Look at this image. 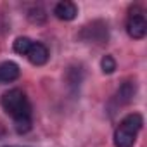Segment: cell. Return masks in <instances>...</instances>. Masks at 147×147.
Returning a JSON list of instances; mask_svg holds the SVG:
<instances>
[{
    "instance_id": "obj_1",
    "label": "cell",
    "mask_w": 147,
    "mask_h": 147,
    "mask_svg": "<svg viewBox=\"0 0 147 147\" xmlns=\"http://www.w3.org/2000/svg\"><path fill=\"white\" fill-rule=\"evenodd\" d=\"M142 126H144V118L140 113L126 114L114 130V147H133Z\"/></svg>"
},
{
    "instance_id": "obj_2",
    "label": "cell",
    "mask_w": 147,
    "mask_h": 147,
    "mask_svg": "<svg viewBox=\"0 0 147 147\" xmlns=\"http://www.w3.org/2000/svg\"><path fill=\"white\" fill-rule=\"evenodd\" d=\"M0 106L2 109L12 116L14 121L31 118V104L26 97V94L21 88H11L0 97Z\"/></svg>"
},
{
    "instance_id": "obj_3",
    "label": "cell",
    "mask_w": 147,
    "mask_h": 147,
    "mask_svg": "<svg viewBox=\"0 0 147 147\" xmlns=\"http://www.w3.org/2000/svg\"><path fill=\"white\" fill-rule=\"evenodd\" d=\"M126 33L133 40H142L147 33V21L138 7L130 9V16L126 19Z\"/></svg>"
},
{
    "instance_id": "obj_4",
    "label": "cell",
    "mask_w": 147,
    "mask_h": 147,
    "mask_svg": "<svg viewBox=\"0 0 147 147\" xmlns=\"http://www.w3.org/2000/svg\"><path fill=\"white\" fill-rule=\"evenodd\" d=\"M82 38L87 40V42H94V43H106L107 38H109L107 24L102 23V21H94L92 24L83 28Z\"/></svg>"
},
{
    "instance_id": "obj_5",
    "label": "cell",
    "mask_w": 147,
    "mask_h": 147,
    "mask_svg": "<svg viewBox=\"0 0 147 147\" xmlns=\"http://www.w3.org/2000/svg\"><path fill=\"white\" fill-rule=\"evenodd\" d=\"M26 57H28V61L33 66H43V64H47L50 54H49V49L43 43L33 42L31 47H30V50H28V54H26Z\"/></svg>"
},
{
    "instance_id": "obj_6",
    "label": "cell",
    "mask_w": 147,
    "mask_h": 147,
    "mask_svg": "<svg viewBox=\"0 0 147 147\" xmlns=\"http://www.w3.org/2000/svg\"><path fill=\"white\" fill-rule=\"evenodd\" d=\"M54 14L61 21H73V19L78 16V7H76V4L69 2V0H62V2L55 4Z\"/></svg>"
},
{
    "instance_id": "obj_7",
    "label": "cell",
    "mask_w": 147,
    "mask_h": 147,
    "mask_svg": "<svg viewBox=\"0 0 147 147\" xmlns=\"http://www.w3.org/2000/svg\"><path fill=\"white\" fill-rule=\"evenodd\" d=\"M21 75V69L14 61L0 62V83H11L16 82Z\"/></svg>"
},
{
    "instance_id": "obj_8",
    "label": "cell",
    "mask_w": 147,
    "mask_h": 147,
    "mask_svg": "<svg viewBox=\"0 0 147 147\" xmlns=\"http://www.w3.org/2000/svg\"><path fill=\"white\" fill-rule=\"evenodd\" d=\"M135 92H137L135 82H125V83H121V87H119L118 92H116V100H118V104H119V106L130 104V102L133 100V97H135Z\"/></svg>"
},
{
    "instance_id": "obj_9",
    "label": "cell",
    "mask_w": 147,
    "mask_h": 147,
    "mask_svg": "<svg viewBox=\"0 0 147 147\" xmlns=\"http://www.w3.org/2000/svg\"><path fill=\"white\" fill-rule=\"evenodd\" d=\"M31 43H33V40H30L28 36H18V38L14 40L12 49H14L16 54H19V55H26L28 50H30V47H31Z\"/></svg>"
},
{
    "instance_id": "obj_10",
    "label": "cell",
    "mask_w": 147,
    "mask_h": 147,
    "mask_svg": "<svg viewBox=\"0 0 147 147\" xmlns=\"http://www.w3.org/2000/svg\"><path fill=\"white\" fill-rule=\"evenodd\" d=\"M28 19L31 23H35V24H42V23H45L47 14H45V11L42 7H33V9L28 11Z\"/></svg>"
},
{
    "instance_id": "obj_11",
    "label": "cell",
    "mask_w": 147,
    "mask_h": 147,
    "mask_svg": "<svg viewBox=\"0 0 147 147\" xmlns=\"http://www.w3.org/2000/svg\"><path fill=\"white\" fill-rule=\"evenodd\" d=\"M100 69H102L104 75H113V73L116 71V61H114V57L109 55V54L104 55L100 59Z\"/></svg>"
},
{
    "instance_id": "obj_12",
    "label": "cell",
    "mask_w": 147,
    "mask_h": 147,
    "mask_svg": "<svg viewBox=\"0 0 147 147\" xmlns=\"http://www.w3.org/2000/svg\"><path fill=\"white\" fill-rule=\"evenodd\" d=\"M4 147H11V145H4Z\"/></svg>"
}]
</instances>
